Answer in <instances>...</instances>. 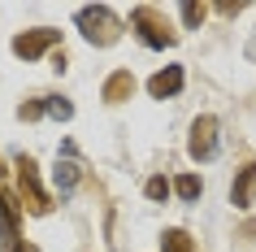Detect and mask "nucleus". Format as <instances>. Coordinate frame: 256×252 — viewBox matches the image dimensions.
<instances>
[{"mask_svg": "<svg viewBox=\"0 0 256 252\" xmlns=\"http://www.w3.org/2000/svg\"><path fill=\"white\" fill-rule=\"evenodd\" d=\"M52 44H61V31L40 27V31H26V35H18V40H14V53H18V57H26V61H35V57H44Z\"/></svg>", "mask_w": 256, "mask_h": 252, "instance_id": "nucleus-6", "label": "nucleus"}, {"mask_svg": "<svg viewBox=\"0 0 256 252\" xmlns=\"http://www.w3.org/2000/svg\"><path fill=\"white\" fill-rule=\"evenodd\" d=\"M44 113H48V118L70 122V118H74V105H70L66 96H44Z\"/></svg>", "mask_w": 256, "mask_h": 252, "instance_id": "nucleus-13", "label": "nucleus"}, {"mask_svg": "<svg viewBox=\"0 0 256 252\" xmlns=\"http://www.w3.org/2000/svg\"><path fill=\"white\" fill-rule=\"evenodd\" d=\"M52 183H56V191H61V196H70V191L78 187V165H74V161H56Z\"/></svg>", "mask_w": 256, "mask_h": 252, "instance_id": "nucleus-10", "label": "nucleus"}, {"mask_svg": "<svg viewBox=\"0 0 256 252\" xmlns=\"http://www.w3.org/2000/svg\"><path fill=\"white\" fill-rule=\"evenodd\" d=\"M256 200V161H248L239 170V178H234V187H230V204L234 209H252Z\"/></svg>", "mask_w": 256, "mask_h": 252, "instance_id": "nucleus-8", "label": "nucleus"}, {"mask_svg": "<svg viewBox=\"0 0 256 252\" xmlns=\"http://www.w3.org/2000/svg\"><path fill=\"white\" fill-rule=\"evenodd\" d=\"M144 191H148V200H165V196H170V183L156 174V178H148V183H144Z\"/></svg>", "mask_w": 256, "mask_h": 252, "instance_id": "nucleus-15", "label": "nucleus"}, {"mask_svg": "<svg viewBox=\"0 0 256 252\" xmlns=\"http://www.w3.org/2000/svg\"><path fill=\"white\" fill-rule=\"evenodd\" d=\"M187 152L196 161H213L217 157V118H196L191 122V139H187Z\"/></svg>", "mask_w": 256, "mask_h": 252, "instance_id": "nucleus-4", "label": "nucleus"}, {"mask_svg": "<svg viewBox=\"0 0 256 252\" xmlns=\"http://www.w3.org/2000/svg\"><path fill=\"white\" fill-rule=\"evenodd\" d=\"M0 252H35L18 230V209L0 196Z\"/></svg>", "mask_w": 256, "mask_h": 252, "instance_id": "nucleus-5", "label": "nucleus"}, {"mask_svg": "<svg viewBox=\"0 0 256 252\" xmlns=\"http://www.w3.org/2000/svg\"><path fill=\"white\" fill-rule=\"evenodd\" d=\"M130 31H135L148 48H174V44H178V35L170 31V22L161 18V9H152V5H139L135 14H130Z\"/></svg>", "mask_w": 256, "mask_h": 252, "instance_id": "nucleus-2", "label": "nucleus"}, {"mask_svg": "<svg viewBox=\"0 0 256 252\" xmlns=\"http://www.w3.org/2000/svg\"><path fill=\"white\" fill-rule=\"evenodd\" d=\"M130 96H135V79H130V70L108 74V83H104V100H108V105H122V100H130Z\"/></svg>", "mask_w": 256, "mask_h": 252, "instance_id": "nucleus-9", "label": "nucleus"}, {"mask_svg": "<svg viewBox=\"0 0 256 252\" xmlns=\"http://www.w3.org/2000/svg\"><path fill=\"white\" fill-rule=\"evenodd\" d=\"M18 183H22V196H26V209L35 213V217H44V213L52 209V196L44 191L40 183V165H35V157H18Z\"/></svg>", "mask_w": 256, "mask_h": 252, "instance_id": "nucleus-3", "label": "nucleus"}, {"mask_svg": "<svg viewBox=\"0 0 256 252\" xmlns=\"http://www.w3.org/2000/svg\"><path fill=\"white\" fill-rule=\"evenodd\" d=\"M170 191H178V200H200L204 183L196 178V174H182V178H174V183H170Z\"/></svg>", "mask_w": 256, "mask_h": 252, "instance_id": "nucleus-11", "label": "nucleus"}, {"mask_svg": "<svg viewBox=\"0 0 256 252\" xmlns=\"http://www.w3.org/2000/svg\"><path fill=\"white\" fill-rule=\"evenodd\" d=\"M182 83H187L182 66H165V70H156V74L148 79V92L156 96V100H170V96H178V92H182Z\"/></svg>", "mask_w": 256, "mask_h": 252, "instance_id": "nucleus-7", "label": "nucleus"}, {"mask_svg": "<svg viewBox=\"0 0 256 252\" xmlns=\"http://www.w3.org/2000/svg\"><path fill=\"white\" fill-rule=\"evenodd\" d=\"M18 118H22V122H35V118H44V100H30V105H22V109H18Z\"/></svg>", "mask_w": 256, "mask_h": 252, "instance_id": "nucleus-16", "label": "nucleus"}, {"mask_svg": "<svg viewBox=\"0 0 256 252\" xmlns=\"http://www.w3.org/2000/svg\"><path fill=\"white\" fill-rule=\"evenodd\" d=\"M204 14H208V9H204V5H196V0H187V5H182V22H187V27H200Z\"/></svg>", "mask_w": 256, "mask_h": 252, "instance_id": "nucleus-14", "label": "nucleus"}, {"mask_svg": "<svg viewBox=\"0 0 256 252\" xmlns=\"http://www.w3.org/2000/svg\"><path fill=\"white\" fill-rule=\"evenodd\" d=\"M161 252H196V243H191L187 230H165L161 235Z\"/></svg>", "mask_w": 256, "mask_h": 252, "instance_id": "nucleus-12", "label": "nucleus"}, {"mask_svg": "<svg viewBox=\"0 0 256 252\" xmlns=\"http://www.w3.org/2000/svg\"><path fill=\"white\" fill-rule=\"evenodd\" d=\"M0 178H4V161H0Z\"/></svg>", "mask_w": 256, "mask_h": 252, "instance_id": "nucleus-17", "label": "nucleus"}, {"mask_svg": "<svg viewBox=\"0 0 256 252\" xmlns=\"http://www.w3.org/2000/svg\"><path fill=\"white\" fill-rule=\"evenodd\" d=\"M74 22H78L82 40L96 44V48H108V44H118V35H122V22L113 18L108 5H82Z\"/></svg>", "mask_w": 256, "mask_h": 252, "instance_id": "nucleus-1", "label": "nucleus"}]
</instances>
